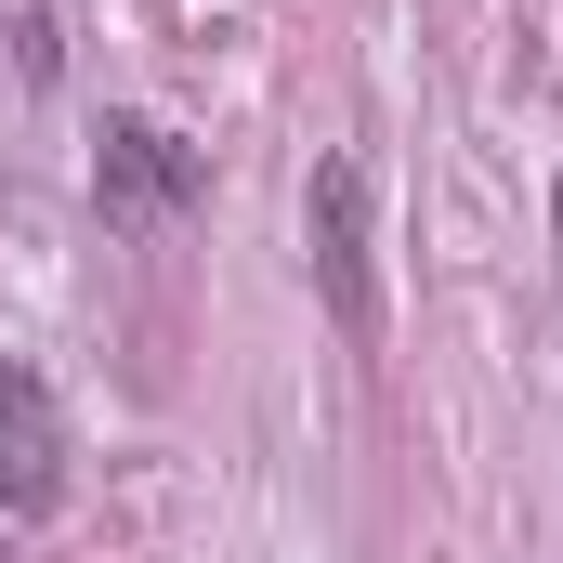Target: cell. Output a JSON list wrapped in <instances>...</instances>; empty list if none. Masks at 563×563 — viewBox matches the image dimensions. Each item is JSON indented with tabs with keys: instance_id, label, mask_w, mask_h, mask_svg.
Wrapping results in <instances>:
<instances>
[{
	"instance_id": "1",
	"label": "cell",
	"mask_w": 563,
	"mask_h": 563,
	"mask_svg": "<svg viewBox=\"0 0 563 563\" xmlns=\"http://www.w3.org/2000/svg\"><path fill=\"white\" fill-rule=\"evenodd\" d=\"M301 250H314V301L341 341H380V236H367V157H314L301 184Z\"/></svg>"
},
{
	"instance_id": "2",
	"label": "cell",
	"mask_w": 563,
	"mask_h": 563,
	"mask_svg": "<svg viewBox=\"0 0 563 563\" xmlns=\"http://www.w3.org/2000/svg\"><path fill=\"white\" fill-rule=\"evenodd\" d=\"M0 511L13 525L66 511V407H53L40 354H0Z\"/></svg>"
},
{
	"instance_id": "3",
	"label": "cell",
	"mask_w": 563,
	"mask_h": 563,
	"mask_svg": "<svg viewBox=\"0 0 563 563\" xmlns=\"http://www.w3.org/2000/svg\"><path fill=\"white\" fill-rule=\"evenodd\" d=\"M197 197V144H170L157 119H106V144H92V210L106 223H170Z\"/></svg>"
}]
</instances>
